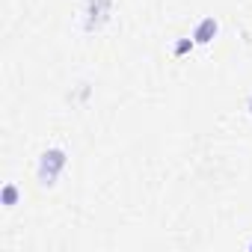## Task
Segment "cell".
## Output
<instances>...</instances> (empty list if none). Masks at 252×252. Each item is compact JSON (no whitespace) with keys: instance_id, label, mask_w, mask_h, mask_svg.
Here are the masks:
<instances>
[{"instance_id":"obj_1","label":"cell","mask_w":252,"mask_h":252,"mask_svg":"<svg viewBox=\"0 0 252 252\" xmlns=\"http://www.w3.org/2000/svg\"><path fill=\"white\" fill-rule=\"evenodd\" d=\"M65 160H68L65 149H60V146L45 149V152L39 155V166H36V178H39V184H42V187H54L57 178H60V172L65 169Z\"/></svg>"},{"instance_id":"obj_2","label":"cell","mask_w":252,"mask_h":252,"mask_svg":"<svg viewBox=\"0 0 252 252\" xmlns=\"http://www.w3.org/2000/svg\"><path fill=\"white\" fill-rule=\"evenodd\" d=\"M107 18H110V0H89L83 9V30L95 33L98 27H104Z\"/></svg>"},{"instance_id":"obj_3","label":"cell","mask_w":252,"mask_h":252,"mask_svg":"<svg viewBox=\"0 0 252 252\" xmlns=\"http://www.w3.org/2000/svg\"><path fill=\"white\" fill-rule=\"evenodd\" d=\"M217 33H220V21H217L214 15H208V18H202V21L196 24L193 42H196V45H211V42L217 39Z\"/></svg>"},{"instance_id":"obj_4","label":"cell","mask_w":252,"mask_h":252,"mask_svg":"<svg viewBox=\"0 0 252 252\" xmlns=\"http://www.w3.org/2000/svg\"><path fill=\"white\" fill-rule=\"evenodd\" d=\"M18 184H12V181H6L3 184V190H0V205H3V208H15L18 205Z\"/></svg>"},{"instance_id":"obj_5","label":"cell","mask_w":252,"mask_h":252,"mask_svg":"<svg viewBox=\"0 0 252 252\" xmlns=\"http://www.w3.org/2000/svg\"><path fill=\"white\" fill-rule=\"evenodd\" d=\"M193 45H196L193 39H178V42H175V48H172V54H175V57H184V54H190V51H193Z\"/></svg>"},{"instance_id":"obj_6","label":"cell","mask_w":252,"mask_h":252,"mask_svg":"<svg viewBox=\"0 0 252 252\" xmlns=\"http://www.w3.org/2000/svg\"><path fill=\"white\" fill-rule=\"evenodd\" d=\"M246 110H249V113H252V95H249V101H246Z\"/></svg>"},{"instance_id":"obj_7","label":"cell","mask_w":252,"mask_h":252,"mask_svg":"<svg viewBox=\"0 0 252 252\" xmlns=\"http://www.w3.org/2000/svg\"><path fill=\"white\" fill-rule=\"evenodd\" d=\"M249 249H252V243H249Z\"/></svg>"}]
</instances>
